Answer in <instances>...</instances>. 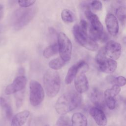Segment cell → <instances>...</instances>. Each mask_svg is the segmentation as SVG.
<instances>
[{"mask_svg":"<svg viewBox=\"0 0 126 126\" xmlns=\"http://www.w3.org/2000/svg\"><path fill=\"white\" fill-rule=\"evenodd\" d=\"M59 52L58 43H54L47 47L43 52V55L46 59L50 58L52 56L57 54Z\"/></svg>","mask_w":126,"mask_h":126,"instance_id":"cell-20","label":"cell"},{"mask_svg":"<svg viewBox=\"0 0 126 126\" xmlns=\"http://www.w3.org/2000/svg\"><path fill=\"white\" fill-rule=\"evenodd\" d=\"M116 17L122 25L126 24V7L121 6L116 10Z\"/></svg>","mask_w":126,"mask_h":126,"instance_id":"cell-21","label":"cell"},{"mask_svg":"<svg viewBox=\"0 0 126 126\" xmlns=\"http://www.w3.org/2000/svg\"><path fill=\"white\" fill-rule=\"evenodd\" d=\"M90 7L95 11H100L102 9V4L99 0H93L90 3Z\"/></svg>","mask_w":126,"mask_h":126,"instance_id":"cell-25","label":"cell"},{"mask_svg":"<svg viewBox=\"0 0 126 126\" xmlns=\"http://www.w3.org/2000/svg\"><path fill=\"white\" fill-rule=\"evenodd\" d=\"M95 61L99 69L102 72L111 74L114 72L117 69V62L116 60L107 57L104 48H102L99 50L95 57Z\"/></svg>","mask_w":126,"mask_h":126,"instance_id":"cell-6","label":"cell"},{"mask_svg":"<svg viewBox=\"0 0 126 126\" xmlns=\"http://www.w3.org/2000/svg\"><path fill=\"white\" fill-rule=\"evenodd\" d=\"M43 82L47 96L51 98L55 97L58 94L61 88L59 73L54 70H47L44 74Z\"/></svg>","mask_w":126,"mask_h":126,"instance_id":"cell-3","label":"cell"},{"mask_svg":"<svg viewBox=\"0 0 126 126\" xmlns=\"http://www.w3.org/2000/svg\"><path fill=\"white\" fill-rule=\"evenodd\" d=\"M105 54L107 57L116 60L118 59L122 52L121 45L114 40L108 41L104 47Z\"/></svg>","mask_w":126,"mask_h":126,"instance_id":"cell-12","label":"cell"},{"mask_svg":"<svg viewBox=\"0 0 126 126\" xmlns=\"http://www.w3.org/2000/svg\"><path fill=\"white\" fill-rule=\"evenodd\" d=\"M89 113L98 126H105L107 125L106 116L101 109L95 106L92 107L90 108Z\"/></svg>","mask_w":126,"mask_h":126,"instance_id":"cell-15","label":"cell"},{"mask_svg":"<svg viewBox=\"0 0 126 126\" xmlns=\"http://www.w3.org/2000/svg\"><path fill=\"white\" fill-rule=\"evenodd\" d=\"M74 86L76 92L82 94L87 92L89 88V83L85 73L79 71L74 79Z\"/></svg>","mask_w":126,"mask_h":126,"instance_id":"cell-13","label":"cell"},{"mask_svg":"<svg viewBox=\"0 0 126 126\" xmlns=\"http://www.w3.org/2000/svg\"><path fill=\"white\" fill-rule=\"evenodd\" d=\"M49 32L51 33V34H54L55 32H56V31L55 30V29L52 27H50L49 28Z\"/></svg>","mask_w":126,"mask_h":126,"instance_id":"cell-28","label":"cell"},{"mask_svg":"<svg viewBox=\"0 0 126 126\" xmlns=\"http://www.w3.org/2000/svg\"><path fill=\"white\" fill-rule=\"evenodd\" d=\"M89 69V65L85 61H80L71 66L68 69L65 78V83L67 85L70 84L75 79L77 74L82 70L86 72Z\"/></svg>","mask_w":126,"mask_h":126,"instance_id":"cell-10","label":"cell"},{"mask_svg":"<svg viewBox=\"0 0 126 126\" xmlns=\"http://www.w3.org/2000/svg\"><path fill=\"white\" fill-rule=\"evenodd\" d=\"M82 101L80 94L74 91L66 92L61 95L55 104L56 112L64 115L78 107Z\"/></svg>","mask_w":126,"mask_h":126,"instance_id":"cell-1","label":"cell"},{"mask_svg":"<svg viewBox=\"0 0 126 126\" xmlns=\"http://www.w3.org/2000/svg\"><path fill=\"white\" fill-rule=\"evenodd\" d=\"M65 62L60 57L50 61L49 63V66L54 70L61 69L65 64Z\"/></svg>","mask_w":126,"mask_h":126,"instance_id":"cell-22","label":"cell"},{"mask_svg":"<svg viewBox=\"0 0 126 126\" xmlns=\"http://www.w3.org/2000/svg\"><path fill=\"white\" fill-rule=\"evenodd\" d=\"M0 107L4 113L7 120H10L13 118V111L11 106L3 97H0Z\"/></svg>","mask_w":126,"mask_h":126,"instance_id":"cell-19","label":"cell"},{"mask_svg":"<svg viewBox=\"0 0 126 126\" xmlns=\"http://www.w3.org/2000/svg\"><path fill=\"white\" fill-rule=\"evenodd\" d=\"M116 84L122 87L126 84V78L123 76H119L115 78Z\"/></svg>","mask_w":126,"mask_h":126,"instance_id":"cell-27","label":"cell"},{"mask_svg":"<svg viewBox=\"0 0 126 126\" xmlns=\"http://www.w3.org/2000/svg\"><path fill=\"white\" fill-rule=\"evenodd\" d=\"M50 126L49 125H48V124H47V125H45V126Z\"/></svg>","mask_w":126,"mask_h":126,"instance_id":"cell-29","label":"cell"},{"mask_svg":"<svg viewBox=\"0 0 126 126\" xmlns=\"http://www.w3.org/2000/svg\"><path fill=\"white\" fill-rule=\"evenodd\" d=\"M58 45L60 57L65 62L70 60L72 54V45L67 35L61 32L58 35Z\"/></svg>","mask_w":126,"mask_h":126,"instance_id":"cell-7","label":"cell"},{"mask_svg":"<svg viewBox=\"0 0 126 126\" xmlns=\"http://www.w3.org/2000/svg\"><path fill=\"white\" fill-rule=\"evenodd\" d=\"M45 96L44 89L41 84L35 80L30 82V101L34 107L39 105L43 100Z\"/></svg>","mask_w":126,"mask_h":126,"instance_id":"cell-8","label":"cell"},{"mask_svg":"<svg viewBox=\"0 0 126 126\" xmlns=\"http://www.w3.org/2000/svg\"><path fill=\"white\" fill-rule=\"evenodd\" d=\"M30 115L28 110H24L14 115L11 119L10 126H23Z\"/></svg>","mask_w":126,"mask_h":126,"instance_id":"cell-16","label":"cell"},{"mask_svg":"<svg viewBox=\"0 0 126 126\" xmlns=\"http://www.w3.org/2000/svg\"><path fill=\"white\" fill-rule=\"evenodd\" d=\"M72 32L76 41L82 47L91 51H95L98 48L95 41L92 39L87 32H84L79 25H75L72 29Z\"/></svg>","mask_w":126,"mask_h":126,"instance_id":"cell-5","label":"cell"},{"mask_svg":"<svg viewBox=\"0 0 126 126\" xmlns=\"http://www.w3.org/2000/svg\"><path fill=\"white\" fill-rule=\"evenodd\" d=\"M56 126H71V120L65 115H61L57 121Z\"/></svg>","mask_w":126,"mask_h":126,"instance_id":"cell-24","label":"cell"},{"mask_svg":"<svg viewBox=\"0 0 126 126\" xmlns=\"http://www.w3.org/2000/svg\"><path fill=\"white\" fill-rule=\"evenodd\" d=\"M105 22L107 31L112 36H116L119 31V25L118 20L116 16L109 13L105 17Z\"/></svg>","mask_w":126,"mask_h":126,"instance_id":"cell-14","label":"cell"},{"mask_svg":"<svg viewBox=\"0 0 126 126\" xmlns=\"http://www.w3.org/2000/svg\"><path fill=\"white\" fill-rule=\"evenodd\" d=\"M26 84V77L24 75H18L11 84L5 88V93L7 95H9L22 91L25 88Z\"/></svg>","mask_w":126,"mask_h":126,"instance_id":"cell-11","label":"cell"},{"mask_svg":"<svg viewBox=\"0 0 126 126\" xmlns=\"http://www.w3.org/2000/svg\"><path fill=\"white\" fill-rule=\"evenodd\" d=\"M61 18L63 21L66 23H72L75 20V17L72 12L67 9L63 10L61 13Z\"/></svg>","mask_w":126,"mask_h":126,"instance_id":"cell-23","label":"cell"},{"mask_svg":"<svg viewBox=\"0 0 126 126\" xmlns=\"http://www.w3.org/2000/svg\"><path fill=\"white\" fill-rule=\"evenodd\" d=\"M0 16H1V14H0Z\"/></svg>","mask_w":126,"mask_h":126,"instance_id":"cell-31","label":"cell"},{"mask_svg":"<svg viewBox=\"0 0 126 126\" xmlns=\"http://www.w3.org/2000/svg\"><path fill=\"white\" fill-rule=\"evenodd\" d=\"M86 17L88 20L89 36L94 41L105 40L107 35L104 32L102 24L97 16L90 9H87L85 12Z\"/></svg>","mask_w":126,"mask_h":126,"instance_id":"cell-2","label":"cell"},{"mask_svg":"<svg viewBox=\"0 0 126 126\" xmlns=\"http://www.w3.org/2000/svg\"><path fill=\"white\" fill-rule=\"evenodd\" d=\"M36 12L34 7L21 8L14 11L12 16V25L15 30L19 31L26 26Z\"/></svg>","mask_w":126,"mask_h":126,"instance_id":"cell-4","label":"cell"},{"mask_svg":"<svg viewBox=\"0 0 126 126\" xmlns=\"http://www.w3.org/2000/svg\"><path fill=\"white\" fill-rule=\"evenodd\" d=\"M91 99L93 103L95 105V107L99 108L102 109L104 106V98L102 93L97 89H94L93 90L91 94Z\"/></svg>","mask_w":126,"mask_h":126,"instance_id":"cell-17","label":"cell"},{"mask_svg":"<svg viewBox=\"0 0 126 126\" xmlns=\"http://www.w3.org/2000/svg\"><path fill=\"white\" fill-rule=\"evenodd\" d=\"M1 9V5H0V10Z\"/></svg>","mask_w":126,"mask_h":126,"instance_id":"cell-30","label":"cell"},{"mask_svg":"<svg viewBox=\"0 0 126 126\" xmlns=\"http://www.w3.org/2000/svg\"><path fill=\"white\" fill-rule=\"evenodd\" d=\"M35 2V0H20L18 1V3L20 7L23 8H27L33 5Z\"/></svg>","mask_w":126,"mask_h":126,"instance_id":"cell-26","label":"cell"},{"mask_svg":"<svg viewBox=\"0 0 126 126\" xmlns=\"http://www.w3.org/2000/svg\"><path fill=\"white\" fill-rule=\"evenodd\" d=\"M71 126H88L86 117L80 112L75 113L71 118Z\"/></svg>","mask_w":126,"mask_h":126,"instance_id":"cell-18","label":"cell"},{"mask_svg":"<svg viewBox=\"0 0 126 126\" xmlns=\"http://www.w3.org/2000/svg\"><path fill=\"white\" fill-rule=\"evenodd\" d=\"M121 87L117 84H114L112 87L106 89L104 92V101L107 107L110 110L115 109L116 104L115 97L120 93Z\"/></svg>","mask_w":126,"mask_h":126,"instance_id":"cell-9","label":"cell"}]
</instances>
